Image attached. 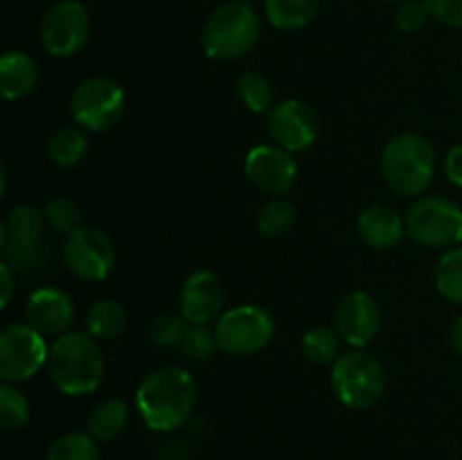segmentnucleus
I'll return each mask as SVG.
<instances>
[{
	"label": "nucleus",
	"instance_id": "f257e3e1",
	"mask_svg": "<svg viewBox=\"0 0 462 460\" xmlns=\"http://www.w3.org/2000/svg\"><path fill=\"white\" fill-rule=\"evenodd\" d=\"M197 395V382L188 370L162 365L140 382L135 409L152 431L171 433L192 418Z\"/></svg>",
	"mask_w": 462,
	"mask_h": 460
},
{
	"label": "nucleus",
	"instance_id": "f03ea898",
	"mask_svg": "<svg viewBox=\"0 0 462 460\" xmlns=\"http://www.w3.org/2000/svg\"><path fill=\"white\" fill-rule=\"evenodd\" d=\"M48 373L63 395L84 397L95 392L106 374L99 341L88 332H66L54 338L48 354Z\"/></svg>",
	"mask_w": 462,
	"mask_h": 460
},
{
	"label": "nucleus",
	"instance_id": "7ed1b4c3",
	"mask_svg": "<svg viewBox=\"0 0 462 460\" xmlns=\"http://www.w3.org/2000/svg\"><path fill=\"white\" fill-rule=\"evenodd\" d=\"M436 149L422 133L395 135L382 153V174L388 188L402 197H418L427 192L436 176Z\"/></svg>",
	"mask_w": 462,
	"mask_h": 460
},
{
	"label": "nucleus",
	"instance_id": "20e7f679",
	"mask_svg": "<svg viewBox=\"0 0 462 460\" xmlns=\"http://www.w3.org/2000/svg\"><path fill=\"white\" fill-rule=\"evenodd\" d=\"M262 34L255 9L239 0L219 5L203 25V50L217 61H237L257 45Z\"/></svg>",
	"mask_w": 462,
	"mask_h": 460
},
{
	"label": "nucleus",
	"instance_id": "39448f33",
	"mask_svg": "<svg viewBox=\"0 0 462 460\" xmlns=\"http://www.w3.org/2000/svg\"><path fill=\"white\" fill-rule=\"evenodd\" d=\"M332 392L343 406L365 410L379 404L386 392V373L382 363L365 350L343 352L329 374Z\"/></svg>",
	"mask_w": 462,
	"mask_h": 460
},
{
	"label": "nucleus",
	"instance_id": "423d86ee",
	"mask_svg": "<svg viewBox=\"0 0 462 460\" xmlns=\"http://www.w3.org/2000/svg\"><path fill=\"white\" fill-rule=\"evenodd\" d=\"M406 237L424 248L449 251L462 244V207L454 198L431 194L409 207L404 216Z\"/></svg>",
	"mask_w": 462,
	"mask_h": 460
},
{
	"label": "nucleus",
	"instance_id": "0eeeda50",
	"mask_svg": "<svg viewBox=\"0 0 462 460\" xmlns=\"http://www.w3.org/2000/svg\"><path fill=\"white\" fill-rule=\"evenodd\" d=\"M217 347L230 356H251L275 336V320L260 305H239L224 311L215 327Z\"/></svg>",
	"mask_w": 462,
	"mask_h": 460
},
{
	"label": "nucleus",
	"instance_id": "6e6552de",
	"mask_svg": "<svg viewBox=\"0 0 462 460\" xmlns=\"http://www.w3.org/2000/svg\"><path fill=\"white\" fill-rule=\"evenodd\" d=\"M126 95L117 81L108 77H90L81 81L70 97V113L81 129L104 133L125 115Z\"/></svg>",
	"mask_w": 462,
	"mask_h": 460
},
{
	"label": "nucleus",
	"instance_id": "1a4fd4ad",
	"mask_svg": "<svg viewBox=\"0 0 462 460\" xmlns=\"http://www.w3.org/2000/svg\"><path fill=\"white\" fill-rule=\"evenodd\" d=\"M90 36V14L79 0H57L41 18V43L45 52L68 59L79 52Z\"/></svg>",
	"mask_w": 462,
	"mask_h": 460
},
{
	"label": "nucleus",
	"instance_id": "9d476101",
	"mask_svg": "<svg viewBox=\"0 0 462 460\" xmlns=\"http://www.w3.org/2000/svg\"><path fill=\"white\" fill-rule=\"evenodd\" d=\"M50 347L43 334L27 323H14L0 332V377L5 383H21L48 365Z\"/></svg>",
	"mask_w": 462,
	"mask_h": 460
},
{
	"label": "nucleus",
	"instance_id": "9b49d317",
	"mask_svg": "<svg viewBox=\"0 0 462 460\" xmlns=\"http://www.w3.org/2000/svg\"><path fill=\"white\" fill-rule=\"evenodd\" d=\"M63 262L79 280L102 282L116 266V244L104 230L81 225L77 233L66 237Z\"/></svg>",
	"mask_w": 462,
	"mask_h": 460
},
{
	"label": "nucleus",
	"instance_id": "f8f14e48",
	"mask_svg": "<svg viewBox=\"0 0 462 460\" xmlns=\"http://www.w3.org/2000/svg\"><path fill=\"white\" fill-rule=\"evenodd\" d=\"M266 131L278 147L287 152H305L319 138V115L302 99H284L266 115Z\"/></svg>",
	"mask_w": 462,
	"mask_h": 460
},
{
	"label": "nucleus",
	"instance_id": "ddd939ff",
	"mask_svg": "<svg viewBox=\"0 0 462 460\" xmlns=\"http://www.w3.org/2000/svg\"><path fill=\"white\" fill-rule=\"evenodd\" d=\"M244 171L260 192L282 197L298 180V162L291 152L278 144H260L246 153Z\"/></svg>",
	"mask_w": 462,
	"mask_h": 460
},
{
	"label": "nucleus",
	"instance_id": "4468645a",
	"mask_svg": "<svg viewBox=\"0 0 462 460\" xmlns=\"http://www.w3.org/2000/svg\"><path fill=\"white\" fill-rule=\"evenodd\" d=\"M334 329L355 350H364L382 329V309L368 291H350L334 309Z\"/></svg>",
	"mask_w": 462,
	"mask_h": 460
},
{
	"label": "nucleus",
	"instance_id": "2eb2a0df",
	"mask_svg": "<svg viewBox=\"0 0 462 460\" xmlns=\"http://www.w3.org/2000/svg\"><path fill=\"white\" fill-rule=\"evenodd\" d=\"M226 289L215 271H194L180 289V314L189 325H210L221 318Z\"/></svg>",
	"mask_w": 462,
	"mask_h": 460
},
{
	"label": "nucleus",
	"instance_id": "dca6fc26",
	"mask_svg": "<svg viewBox=\"0 0 462 460\" xmlns=\"http://www.w3.org/2000/svg\"><path fill=\"white\" fill-rule=\"evenodd\" d=\"M75 320L70 293L59 287H41L25 302V323L43 336H63Z\"/></svg>",
	"mask_w": 462,
	"mask_h": 460
},
{
	"label": "nucleus",
	"instance_id": "f3484780",
	"mask_svg": "<svg viewBox=\"0 0 462 460\" xmlns=\"http://www.w3.org/2000/svg\"><path fill=\"white\" fill-rule=\"evenodd\" d=\"M359 237L374 251H393L406 237V221L383 203H373L364 207L356 216Z\"/></svg>",
	"mask_w": 462,
	"mask_h": 460
},
{
	"label": "nucleus",
	"instance_id": "a211bd4d",
	"mask_svg": "<svg viewBox=\"0 0 462 460\" xmlns=\"http://www.w3.org/2000/svg\"><path fill=\"white\" fill-rule=\"evenodd\" d=\"M39 84V66L21 50L5 52L0 59V93L7 102L27 97Z\"/></svg>",
	"mask_w": 462,
	"mask_h": 460
},
{
	"label": "nucleus",
	"instance_id": "6ab92c4d",
	"mask_svg": "<svg viewBox=\"0 0 462 460\" xmlns=\"http://www.w3.org/2000/svg\"><path fill=\"white\" fill-rule=\"evenodd\" d=\"M0 255H3V264L16 275H34L48 269L50 264V244L43 237L30 239V242H18V239H9L7 244L0 246Z\"/></svg>",
	"mask_w": 462,
	"mask_h": 460
},
{
	"label": "nucleus",
	"instance_id": "aec40b11",
	"mask_svg": "<svg viewBox=\"0 0 462 460\" xmlns=\"http://www.w3.org/2000/svg\"><path fill=\"white\" fill-rule=\"evenodd\" d=\"M126 323H129L126 309L111 298L93 302L86 311V332L97 341H116L126 329Z\"/></svg>",
	"mask_w": 462,
	"mask_h": 460
},
{
	"label": "nucleus",
	"instance_id": "412c9836",
	"mask_svg": "<svg viewBox=\"0 0 462 460\" xmlns=\"http://www.w3.org/2000/svg\"><path fill=\"white\" fill-rule=\"evenodd\" d=\"M266 18L275 30H302L316 18L320 0H266Z\"/></svg>",
	"mask_w": 462,
	"mask_h": 460
},
{
	"label": "nucleus",
	"instance_id": "4be33fe9",
	"mask_svg": "<svg viewBox=\"0 0 462 460\" xmlns=\"http://www.w3.org/2000/svg\"><path fill=\"white\" fill-rule=\"evenodd\" d=\"M126 424H129V406L126 401L111 397L95 406L93 413L88 415L86 428L97 442H111L125 431Z\"/></svg>",
	"mask_w": 462,
	"mask_h": 460
},
{
	"label": "nucleus",
	"instance_id": "5701e85b",
	"mask_svg": "<svg viewBox=\"0 0 462 460\" xmlns=\"http://www.w3.org/2000/svg\"><path fill=\"white\" fill-rule=\"evenodd\" d=\"M90 140L81 126H61L48 140V156L59 167H75L88 156Z\"/></svg>",
	"mask_w": 462,
	"mask_h": 460
},
{
	"label": "nucleus",
	"instance_id": "b1692460",
	"mask_svg": "<svg viewBox=\"0 0 462 460\" xmlns=\"http://www.w3.org/2000/svg\"><path fill=\"white\" fill-rule=\"evenodd\" d=\"M341 334L332 327H311L302 334L300 347L310 361L319 365H334L341 356Z\"/></svg>",
	"mask_w": 462,
	"mask_h": 460
},
{
	"label": "nucleus",
	"instance_id": "393cba45",
	"mask_svg": "<svg viewBox=\"0 0 462 460\" xmlns=\"http://www.w3.org/2000/svg\"><path fill=\"white\" fill-rule=\"evenodd\" d=\"M45 215L32 203H18L7 212L3 221L5 233L9 239H18V242H30V239L43 237L45 228Z\"/></svg>",
	"mask_w": 462,
	"mask_h": 460
},
{
	"label": "nucleus",
	"instance_id": "a878e982",
	"mask_svg": "<svg viewBox=\"0 0 462 460\" xmlns=\"http://www.w3.org/2000/svg\"><path fill=\"white\" fill-rule=\"evenodd\" d=\"M436 289L447 302L462 307V246L449 248L438 260Z\"/></svg>",
	"mask_w": 462,
	"mask_h": 460
},
{
	"label": "nucleus",
	"instance_id": "bb28decb",
	"mask_svg": "<svg viewBox=\"0 0 462 460\" xmlns=\"http://www.w3.org/2000/svg\"><path fill=\"white\" fill-rule=\"evenodd\" d=\"M293 224H296V207H293L291 201L282 197L266 201L262 210L257 212V230L264 237H284V235L291 233Z\"/></svg>",
	"mask_w": 462,
	"mask_h": 460
},
{
	"label": "nucleus",
	"instance_id": "cd10ccee",
	"mask_svg": "<svg viewBox=\"0 0 462 460\" xmlns=\"http://www.w3.org/2000/svg\"><path fill=\"white\" fill-rule=\"evenodd\" d=\"M237 95L251 113H269L273 108L271 104H273L275 90L264 72H244L237 81Z\"/></svg>",
	"mask_w": 462,
	"mask_h": 460
},
{
	"label": "nucleus",
	"instance_id": "c85d7f7f",
	"mask_svg": "<svg viewBox=\"0 0 462 460\" xmlns=\"http://www.w3.org/2000/svg\"><path fill=\"white\" fill-rule=\"evenodd\" d=\"M45 460H99L97 440L88 431L63 433L50 445Z\"/></svg>",
	"mask_w": 462,
	"mask_h": 460
},
{
	"label": "nucleus",
	"instance_id": "c756f323",
	"mask_svg": "<svg viewBox=\"0 0 462 460\" xmlns=\"http://www.w3.org/2000/svg\"><path fill=\"white\" fill-rule=\"evenodd\" d=\"M43 215H45V224H48L54 233L63 235V237H70L72 233H77V230L84 225L81 207L68 197L50 198Z\"/></svg>",
	"mask_w": 462,
	"mask_h": 460
},
{
	"label": "nucleus",
	"instance_id": "7c9ffc66",
	"mask_svg": "<svg viewBox=\"0 0 462 460\" xmlns=\"http://www.w3.org/2000/svg\"><path fill=\"white\" fill-rule=\"evenodd\" d=\"M30 419V401L14 383L0 386V424L5 431H18Z\"/></svg>",
	"mask_w": 462,
	"mask_h": 460
},
{
	"label": "nucleus",
	"instance_id": "2f4dec72",
	"mask_svg": "<svg viewBox=\"0 0 462 460\" xmlns=\"http://www.w3.org/2000/svg\"><path fill=\"white\" fill-rule=\"evenodd\" d=\"M188 320L185 316L176 314V311H162L153 318L152 327H149V341L161 350H170V347H179L183 341L185 332H188Z\"/></svg>",
	"mask_w": 462,
	"mask_h": 460
},
{
	"label": "nucleus",
	"instance_id": "473e14b6",
	"mask_svg": "<svg viewBox=\"0 0 462 460\" xmlns=\"http://www.w3.org/2000/svg\"><path fill=\"white\" fill-rule=\"evenodd\" d=\"M180 352L188 361H208L212 352L217 350V336L208 325H188L183 341H180Z\"/></svg>",
	"mask_w": 462,
	"mask_h": 460
},
{
	"label": "nucleus",
	"instance_id": "72a5a7b5",
	"mask_svg": "<svg viewBox=\"0 0 462 460\" xmlns=\"http://www.w3.org/2000/svg\"><path fill=\"white\" fill-rule=\"evenodd\" d=\"M429 9L422 0H404L400 3L395 12V25L400 27L406 34H413V32H420L429 21Z\"/></svg>",
	"mask_w": 462,
	"mask_h": 460
},
{
	"label": "nucleus",
	"instance_id": "f704fd0d",
	"mask_svg": "<svg viewBox=\"0 0 462 460\" xmlns=\"http://www.w3.org/2000/svg\"><path fill=\"white\" fill-rule=\"evenodd\" d=\"M438 23L462 30V0H422Z\"/></svg>",
	"mask_w": 462,
	"mask_h": 460
},
{
	"label": "nucleus",
	"instance_id": "c9c22d12",
	"mask_svg": "<svg viewBox=\"0 0 462 460\" xmlns=\"http://www.w3.org/2000/svg\"><path fill=\"white\" fill-rule=\"evenodd\" d=\"M442 170H445V176L449 183H454L456 188H462V143L454 144V147L447 152Z\"/></svg>",
	"mask_w": 462,
	"mask_h": 460
},
{
	"label": "nucleus",
	"instance_id": "e433bc0d",
	"mask_svg": "<svg viewBox=\"0 0 462 460\" xmlns=\"http://www.w3.org/2000/svg\"><path fill=\"white\" fill-rule=\"evenodd\" d=\"M158 455L162 460H170V455L174 460H185L189 455V445L185 440H180V437H170V440L158 445Z\"/></svg>",
	"mask_w": 462,
	"mask_h": 460
},
{
	"label": "nucleus",
	"instance_id": "4c0bfd02",
	"mask_svg": "<svg viewBox=\"0 0 462 460\" xmlns=\"http://www.w3.org/2000/svg\"><path fill=\"white\" fill-rule=\"evenodd\" d=\"M0 282H3V296H0V307H9L14 291H16V273L7 264H0Z\"/></svg>",
	"mask_w": 462,
	"mask_h": 460
},
{
	"label": "nucleus",
	"instance_id": "58836bf2",
	"mask_svg": "<svg viewBox=\"0 0 462 460\" xmlns=\"http://www.w3.org/2000/svg\"><path fill=\"white\" fill-rule=\"evenodd\" d=\"M449 343H451V347H454L456 354L462 356V314L454 320V325H451Z\"/></svg>",
	"mask_w": 462,
	"mask_h": 460
},
{
	"label": "nucleus",
	"instance_id": "ea45409f",
	"mask_svg": "<svg viewBox=\"0 0 462 460\" xmlns=\"http://www.w3.org/2000/svg\"><path fill=\"white\" fill-rule=\"evenodd\" d=\"M239 3H246V5H253V3H255V0H239Z\"/></svg>",
	"mask_w": 462,
	"mask_h": 460
},
{
	"label": "nucleus",
	"instance_id": "a19ab883",
	"mask_svg": "<svg viewBox=\"0 0 462 460\" xmlns=\"http://www.w3.org/2000/svg\"><path fill=\"white\" fill-rule=\"evenodd\" d=\"M386 3H397V5H400V3H404V0H386Z\"/></svg>",
	"mask_w": 462,
	"mask_h": 460
}]
</instances>
